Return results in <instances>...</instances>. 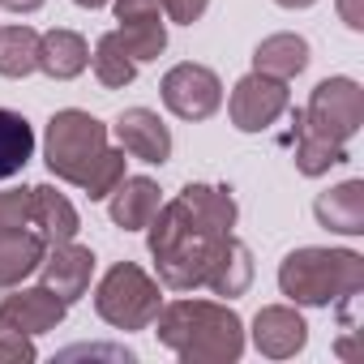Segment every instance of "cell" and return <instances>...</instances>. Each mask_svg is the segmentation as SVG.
Instances as JSON below:
<instances>
[{
	"instance_id": "6da1fadb",
	"label": "cell",
	"mask_w": 364,
	"mask_h": 364,
	"mask_svg": "<svg viewBox=\"0 0 364 364\" xmlns=\"http://www.w3.org/2000/svg\"><path fill=\"white\" fill-rule=\"evenodd\" d=\"M146 228L163 287L193 291L206 283V270L215 266L219 249L236 228V198L219 185H185L176 202L159 206Z\"/></svg>"
},
{
	"instance_id": "7a4b0ae2",
	"label": "cell",
	"mask_w": 364,
	"mask_h": 364,
	"mask_svg": "<svg viewBox=\"0 0 364 364\" xmlns=\"http://www.w3.org/2000/svg\"><path fill=\"white\" fill-rule=\"evenodd\" d=\"M43 159L52 176L86 189L90 202H103L124 180V150H107V124L77 107H65L48 120Z\"/></svg>"
},
{
	"instance_id": "3957f363",
	"label": "cell",
	"mask_w": 364,
	"mask_h": 364,
	"mask_svg": "<svg viewBox=\"0 0 364 364\" xmlns=\"http://www.w3.org/2000/svg\"><path fill=\"white\" fill-rule=\"evenodd\" d=\"M159 343L185 364H232L245 351V326L228 304L215 300H176L159 309Z\"/></svg>"
},
{
	"instance_id": "277c9868",
	"label": "cell",
	"mask_w": 364,
	"mask_h": 364,
	"mask_svg": "<svg viewBox=\"0 0 364 364\" xmlns=\"http://www.w3.org/2000/svg\"><path fill=\"white\" fill-rule=\"evenodd\" d=\"M279 287L309 309L351 300L364 287V257L351 249H296L279 266Z\"/></svg>"
},
{
	"instance_id": "5b68a950",
	"label": "cell",
	"mask_w": 364,
	"mask_h": 364,
	"mask_svg": "<svg viewBox=\"0 0 364 364\" xmlns=\"http://www.w3.org/2000/svg\"><path fill=\"white\" fill-rule=\"evenodd\" d=\"M159 309H163L159 283L133 262L112 266L95 291V313L116 330H146L159 317Z\"/></svg>"
},
{
	"instance_id": "8992f818",
	"label": "cell",
	"mask_w": 364,
	"mask_h": 364,
	"mask_svg": "<svg viewBox=\"0 0 364 364\" xmlns=\"http://www.w3.org/2000/svg\"><path fill=\"white\" fill-rule=\"evenodd\" d=\"M304 129L321 141H334V146H347L360 124H364V90L351 82V77H326L317 82L309 107L300 112Z\"/></svg>"
},
{
	"instance_id": "52a82bcc",
	"label": "cell",
	"mask_w": 364,
	"mask_h": 364,
	"mask_svg": "<svg viewBox=\"0 0 364 364\" xmlns=\"http://www.w3.org/2000/svg\"><path fill=\"white\" fill-rule=\"evenodd\" d=\"M163 103L180 120H210L223 103V82L206 65H176L163 77Z\"/></svg>"
},
{
	"instance_id": "ba28073f",
	"label": "cell",
	"mask_w": 364,
	"mask_h": 364,
	"mask_svg": "<svg viewBox=\"0 0 364 364\" xmlns=\"http://www.w3.org/2000/svg\"><path fill=\"white\" fill-rule=\"evenodd\" d=\"M228 112H232V124L240 133H262L266 124H274L283 112H287V82L279 77H266V73H249L236 82L232 99H228Z\"/></svg>"
},
{
	"instance_id": "9c48e42d",
	"label": "cell",
	"mask_w": 364,
	"mask_h": 364,
	"mask_svg": "<svg viewBox=\"0 0 364 364\" xmlns=\"http://www.w3.org/2000/svg\"><path fill=\"white\" fill-rule=\"evenodd\" d=\"M116 22L120 43L133 60H159L167 48V31L159 22V0H116Z\"/></svg>"
},
{
	"instance_id": "30bf717a",
	"label": "cell",
	"mask_w": 364,
	"mask_h": 364,
	"mask_svg": "<svg viewBox=\"0 0 364 364\" xmlns=\"http://www.w3.org/2000/svg\"><path fill=\"white\" fill-rule=\"evenodd\" d=\"M52 253H43L39 270H43V287H52L65 304H73L77 296H86L90 274H95V253L65 240V245H48Z\"/></svg>"
},
{
	"instance_id": "8fae6325",
	"label": "cell",
	"mask_w": 364,
	"mask_h": 364,
	"mask_svg": "<svg viewBox=\"0 0 364 364\" xmlns=\"http://www.w3.org/2000/svg\"><path fill=\"white\" fill-rule=\"evenodd\" d=\"M65 313H69V304L43 283L26 287V291H14V296H5V304H0V321H9L22 334H48V330H56L65 321Z\"/></svg>"
},
{
	"instance_id": "7c38bea8",
	"label": "cell",
	"mask_w": 364,
	"mask_h": 364,
	"mask_svg": "<svg viewBox=\"0 0 364 364\" xmlns=\"http://www.w3.org/2000/svg\"><path fill=\"white\" fill-rule=\"evenodd\" d=\"M116 137H120V150L133 154V159H141V163H167V159H171V133H167V124H163L154 112H146V107L120 112Z\"/></svg>"
},
{
	"instance_id": "4fadbf2b",
	"label": "cell",
	"mask_w": 364,
	"mask_h": 364,
	"mask_svg": "<svg viewBox=\"0 0 364 364\" xmlns=\"http://www.w3.org/2000/svg\"><path fill=\"white\" fill-rule=\"evenodd\" d=\"M304 338H309V326H304V317H300L296 309H287V304H270V309H262V313L253 317V347H257L262 355H270V360L296 355V351L304 347Z\"/></svg>"
},
{
	"instance_id": "5bb4252c",
	"label": "cell",
	"mask_w": 364,
	"mask_h": 364,
	"mask_svg": "<svg viewBox=\"0 0 364 364\" xmlns=\"http://www.w3.org/2000/svg\"><path fill=\"white\" fill-rule=\"evenodd\" d=\"M43 253H48V240L35 228L0 232V287H18L26 274H35Z\"/></svg>"
},
{
	"instance_id": "9a60e30c",
	"label": "cell",
	"mask_w": 364,
	"mask_h": 364,
	"mask_svg": "<svg viewBox=\"0 0 364 364\" xmlns=\"http://www.w3.org/2000/svg\"><path fill=\"white\" fill-rule=\"evenodd\" d=\"M31 223H35V232L48 245H65V240L77 236V210L52 185H35L31 189Z\"/></svg>"
},
{
	"instance_id": "2e32d148",
	"label": "cell",
	"mask_w": 364,
	"mask_h": 364,
	"mask_svg": "<svg viewBox=\"0 0 364 364\" xmlns=\"http://www.w3.org/2000/svg\"><path fill=\"white\" fill-rule=\"evenodd\" d=\"M159 215V185L146 176H124L120 185L112 189V223L124 228V232H137L146 228L150 219Z\"/></svg>"
},
{
	"instance_id": "e0dca14e",
	"label": "cell",
	"mask_w": 364,
	"mask_h": 364,
	"mask_svg": "<svg viewBox=\"0 0 364 364\" xmlns=\"http://www.w3.org/2000/svg\"><path fill=\"white\" fill-rule=\"evenodd\" d=\"M313 210H317L321 228L343 232V236H360L364 232V180H343L338 189L317 198Z\"/></svg>"
},
{
	"instance_id": "ac0fdd59",
	"label": "cell",
	"mask_w": 364,
	"mask_h": 364,
	"mask_svg": "<svg viewBox=\"0 0 364 364\" xmlns=\"http://www.w3.org/2000/svg\"><path fill=\"white\" fill-rule=\"evenodd\" d=\"M86 65H90V48H86V39L77 31H48V35H39V69L48 77L69 82Z\"/></svg>"
},
{
	"instance_id": "d6986e66",
	"label": "cell",
	"mask_w": 364,
	"mask_h": 364,
	"mask_svg": "<svg viewBox=\"0 0 364 364\" xmlns=\"http://www.w3.org/2000/svg\"><path fill=\"white\" fill-rule=\"evenodd\" d=\"M304 65H309V43L300 35H270L253 52V69L279 82H291L296 73H304Z\"/></svg>"
},
{
	"instance_id": "ffe728a7",
	"label": "cell",
	"mask_w": 364,
	"mask_h": 364,
	"mask_svg": "<svg viewBox=\"0 0 364 364\" xmlns=\"http://www.w3.org/2000/svg\"><path fill=\"white\" fill-rule=\"evenodd\" d=\"M249 283H253V257H249V249L236 236H228V245L219 249V257L206 270V283L202 287H210L215 296H245Z\"/></svg>"
},
{
	"instance_id": "44dd1931",
	"label": "cell",
	"mask_w": 364,
	"mask_h": 364,
	"mask_svg": "<svg viewBox=\"0 0 364 364\" xmlns=\"http://www.w3.org/2000/svg\"><path fill=\"white\" fill-rule=\"evenodd\" d=\"M35 154V129L26 124V116L0 107V180L18 176Z\"/></svg>"
},
{
	"instance_id": "7402d4cb",
	"label": "cell",
	"mask_w": 364,
	"mask_h": 364,
	"mask_svg": "<svg viewBox=\"0 0 364 364\" xmlns=\"http://www.w3.org/2000/svg\"><path fill=\"white\" fill-rule=\"evenodd\" d=\"M39 69V35L31 26H5L0 31V73L26 77Z\"/></svg>"
},
{
	"instance_id": "603a6c76",
	"label": "cell",
	"mask_w": 364,
	"mask_h": 364,
	"mask_svg": "<svg viewBox=\"0 0 364 364\" xmlns=\"http://www.w3.org/2000/svg\"><path fill=\"white\" fill-rule=\"evenodd\" d=\"M95 77H99L107 90H120V86H129V82L137 77V60L129 56V48L120 43L116 31L103 35L99 48H95Z\"/></svg>"
},
{
	"instance_id": "cb8c5ba5",
	"label": "cell",
	"mask_w": 364,
	"mask_h": 364,
	"mask_svg": "<svg viewBox=\"0 0 364 364\" xmlns=\"http://www.w3.org/2000/svg\"><path fill=\"white\" fill-rule=\"evenodd\" d=\"M296 167L304 171V176H321V171H330V167H338V163H347V146H334V141H321V137H313L309 129H304V120H300V112H296Z\"/></svg>"
},
{
	"instance_id": "d4e9b609",
	"label": "cell",
	"mask_w": 364,
	"mask_h": 364,
	"mask_svg": "<svg viewBox=\"0 0 364 364\" xmlns=\"http://www.w3.org/2000/svg\"><path fill=\"white\" fill-rule=\"evenodd\" d=\"M35 228L31 223V189H5L0 193V232Z\"/></svg>"
},
{
	"instance_id": "484cf974",
	"label": "cell",
	"mask_w": 364,
	"mask_h": 364,
	"mask_svg": "<svg viewBox=\"0 0 364 364\" xmlns=\"http://www.w3.org/2000/svg\"><path fill=\"white\" fill-rule=\"evenodd\" d=\"M18 360H35V343H31V334L0 321V364H18Z\"/></svg>"
},
{
	"instance_id": "4316f807",
	"label": "cell",
	"mask_w": 364,
	"mask_h": 364,
	"mask_svg": "<svg viewBox=\"0 0 364 364\" xmlns=\"http://www.w3.org/2000/svg\"><path fill=\"white\" fill-rule=\"evenodd\" d=\"M159 5L167 9V18H171V22H180V26H193V22L206 14V5H210V0H159Z\"/></svg>"
},
{
	"instance_id": "83f0119b",
	"label": "cell",
	"mask_w": 364,
	"mask_h": 364,
	"mask_svg": "<svg viewBox=\"0 0 364 364\" xmlns=\"http://www.w3.org/2000/svg\"><path fill=\"white\" fill-rule=\"evenodd\" d=\"M338 18L351 31H364V0H338Z\"/></svg>"
},
{
	"instance_id": "f1b7e54d",
	"label": "cell",
	"mask_w": 364,
	"mask_h": 364,
	"mask_svg": "<svg viewBox=\"0 0 364 364\" xmlns=\"http://www.w3.org/2000/svg\"><path fill=\"white\" fill-rule=\"evenodd\" d=\"M0 5H5L9 14H35V9L43 5V0H0Z\"/></svg>"
},
{
	"instance_id": "f546056e",
	"label": "cell",
	"mask_w": 364,
	"mask_h": 364,
	"mask_svg": "<svg viewBox=\"0 0 364 364\" xmlns=\"http://www.w3.org/2000/svg\"><path fill=\"white\" fill-rule=\"evenodd\" d=\"M274 5H283V9H304V5H313V0H274Z\"/></svg>"
},
{
	"instance_id": "4dcf8cb0",
	"label": "cell",
	"mask_w": 364,
	"mask_h": 364,
	"mask_svg": "<svg viewBox=\"0 0 364 364\" xmlns=\"http://www.w3.org/2000/svg\"><path fill=\"white\" fill-rule=\"evenodd\" d=\"M73 5H82V9H103L107 0H73Z\"/></svg>"
}]
</instances>
